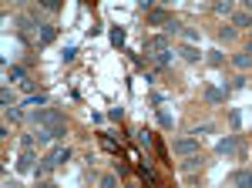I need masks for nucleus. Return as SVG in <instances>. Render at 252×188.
I'll use <instances>...</instances> for the list:
<instances>
[{
  "label": "nucleus",
  "mask_w": 252,
  "mask_h": 188,
  "mask_svg": "<svg viewBox=\"0 0 252 188\" xmlns=\"http://www.w3.org/2000/svg\"><path fill=\"white\" fill-rule=\"evenodd\" d=\"M0 101H3V108H14V94L7 91V88H3V91H0Z\"/></svg>",
  "instance_id": "obj_25"
},
{
  "label": "nucleus",
  "mask_w": 252,
  "mask_h": 188,
  "mask_svg": "<svg viewBox=\"0 0 252 188\" xmlns=\"http://www.w3.org/2000/svg\"><path fill=\"white\" fill-rule=\"evenodd\" d=\"M215 14H235V10H232L229 0H219V3H215Z\"/></svg>",
  "instance_id": "obj_23"
},
{
  "label": "nucleus",
  "mask_w": 252,
  "mask_h": 188,
  "mask_svg": "<svg viewBox=\"0 0 252 188\" xmlns=\"http://www.w3.org/2000/svg\"><path fill=\"white\" fill-rule=\"evenodd\" d=\"M145 54H148V57H161V54H168V40L161 37V34L148 37V40H145Z\"/></svg>",
  "instance_id": "obj_4"
},
{
  "label": "nucleus",
  "mask_w": 252,
  "mask_h": 188,
  "mask_svg": "<svg viewBox=\"0 0 252 188\" xmlns=\"http://www.w3.org/2000/svg\"><path fill=\"white\" fill-rule=\"evenodd\" d=\"M219 40H232L235 37V27H219V34H215Z\"/></svg>",
  "instance_id": "obj_22"
},
{
  "label": "nucleus",
  "mask_w": 252,
  "mask_h": 188,
  "mask_svg": "<svg viewBox=\"0 0 252 188\" xmlns=\"http://www.w3.org/2000/svg\"><path fill=\"white\" fill-rule=\"evenodd\" d=\"M131 134H135V141H138V145H141L145 151H148V148H155V134L148 131V128H135Z\"/></svg>",
  "instance_id": "obj_8"
},
{
  "label": "nucleus",
  "mask_w": 252,
  "mask_h": 188,
  "mask_svg": "<svg viewBox=\"0 0 252 188\" xmlns=\"http://www.w3.org/2000/svg\"><path fill=\"white\" fill-rule=\"evenodd\" d=\"M209 131H212V125H198V128H192L189 134H192V138H202V134H209Z\"/></svg>",
  "instance_id": "obj_24"
},
{
  "label": "nucleus",
  "mask_w": 252,
  "mask_h": 188,
  "mask_svg": "<svg viewBox=\"0 0 252 188\" xmlns=\"http://www.w3.org/2000/svg\"><path fill=\"white\" fill-rule=\"evenodd\" d=\"M232 64H235V67H239V71H246V67H249V64H252V57L246 54V51H242V54H235V57H232Z\"/></svg>",
  "instance_id": "obj_17"
},
{
  "label": "nucleus",
  "mask_w": 252,
  "mask_h": 188,
  "mask_svg": "<svg viewBox=\"0 0 252 188\" xmlns=\"http://www.w3.org/2000/svg\"><path fill=\"white\" fill-rule=\"evenodd\" d=\"M108 118H115V121H121V118H125V111H121V108H111V111H108Z\"/></svg>",
  "instance_id": "obj_29"
},
{
  "label": "nucleus",
  "mask_w": 252,
  "mask_h": 188,
  "mask_svg": "<svg viewBox=\"0 0 252 188\" xmlns=\"http://www.w3.org/2000/svg\"><path fill=\"white\" fill-rule=\"evenodd\" d=\"M155 64H158V67H168V64H172V51H168V54H161V57H155Z\"/></svg>",
  "instance_id": "obj_26"
},
{
  "label": "nucleus",
  "mask_w": 252,
  "mask_h": 188,
  "mask_svg": "<svg viewBox=\"0 0 252 188\" xmlns=\"http://www.w3.org/2000/svg\"><path fill=\"white\" fill-rule=\"evenodd\" d=\"M97 185H101V188H118V175H101Z\"/></svg>",
  "instance_id": "obj_21"
},
{
  "label": "nucleus",
  "mask_w": 252,
  "mask_h": 188,
  "mask_svg": "<svg viewBox=\"0 0 252 188\" xmlns=\"http://www.w3.org/2000/svg\"><path fill=\"white\" fill-rule=\"evenodd\" d=\"M67 158H71V148L54 145V148L44 155V161L37 165V175H47V171H54V168H61V165H67Z\"/></svg>",
  "instance_id": "obj_1"
},
{
  "label": "nucleus",
  "mask_w": 252,
  "mask_h": 188,
  "mask_svg": "<svg viewBox=\"0 0 252 188\" xmlns=\"http://www.w3.org/2000/svg\"><path fill=\"white\" fill-rule=\"evenodd\" d=\"M172 151H175V155H182V158H189V155H198V138H192V134H185V138H175V141H172Z\"/></svg>",
  "instance_id": "obj_2"
},
{
  "label": "nucleus",
  "mask_w": 252,
  "mask_h": 188,
  "mask_svg": "<svg viewBox=\"0 0 252 188\" xmlns=\"http://www.w3.org/2000/svg\"><path fill=\"white\" fill-rule=\"evenodd\" d=\"M37 188H54V182H37Z\"/></svg>",
  "instance_id": "obj_30"
},
{
  "label": "nucleus",
  "mask_w": 252,
  "mask_h": 188,
  "mask_svg": "<svg viewBox=\"0 0 252 188\" xmlns=\"http://www.w3.org/2000/svg\"><path fill=\"white\" fill-rule=\"evenodd\" d=\"M7 81H24V84H27V71L14 64V67H7Z\"/></svg>",
  "instance_id": "obj_16"
},
{
  "label": "nucleus",
  "mask_w": 252,
  "mask_h": 188,
  "mask_svg": "<svg viewBox=\"0 0 252 188\" xmlns=\"http://www.w3.org/2000/svg\"><path fill=\"white\" fill-rule=\"evenodd\" d=\"M246 54H249V57H252V40H249V44H246Z\"/></svg>",
  "instance_id": "obj_32"
},
{
  "label": "nucleus",
  "mask_w": 252,
  "mask_h": 188,
  "mask_svg": "<svg viewBox=\"0 0 252 188\" xmlns=\"http://www.w3.org/2000/svg\"><path fill=\"white\" fill-rule=\"evenodd\" d=\"M232 185H235V188H252V171H249V168H239V171L232 175Z\"/></svg>",
  "instance_id": "obj_10"
},
{
  "label": "nucleus",
  "mask_w": 252,
  "mask_h": 188,
  "mask_svg": "<svg viewBox=\"0 0 252 188\" xmlns=\"http://www.w3.org/2000/svg\"><path fill=\"white\" fill-rule=\"evenodd\" d=\"M158 125H161L165 131H172V125H175V121H172V114H168V111H158Z\"/></svg>",
  "instance_id": "obj_20"
},
{
  "label": "nucleus",
  "mask_w": 252,
  "mask_h": 188,
  "mask_svg": "<svg viewBox=\"0 0 252 188\" xmlns=\"http://www.w3.org/2000/svg\"><path fill=\"white\" fill-rule=\"evenodd\" d=\"M44 131H47V138H51V141H58V138H64V134H67V121H58V125L44 128Z\"/></svg>",
  "instance_id": "obj_12"
},
{
  "label": "nucleus",
  "mask_w": 252,
  "mask_h": 188,
  "mask_svg": "<svg viewBox=\"0 0 252 188\" xmlns=\"http://www.w3.org/2000/svg\"><path fill=\"white\" fill-rule=\"evenodd\" d=\"M111 44L115 47H125V31L121 27H111Z\"/></svg>",
  "instance_id": "obj_18"
},
{
  "label": "nucleus",
  "mask_w": 252,
  "mask_h": 188,
  "mask_svg": "<svg viewBox=\"0 0 252 188\" xmlns=\"http://www.w3.org/2000/svg\"><path fill=\"white\" fill-rule=\"evenodd\" d=\"M232 24L235 27H252V14L249 10H239V14H232Z\"/></svg>",
  "instance_id": "obj_15"
},
{
  "label": "nucleus",
  "mask_w": 252,
  "mask_h": 188,
  "mask_svg": "<svg viewBox=\"0 0 252 188\" xmlns=\"http://www.w3.org/2000/svg\"><path fill=\"white\" fill-rule=\"evenodd\" d=\"M31 121L40 125V128H51V125H58V121H64V118H61V111H54V108H40V111L31 114Z\"/></svg>",
  "instance_id": "obj_3"
},
{
  "label": "nucleus",
  "mask_w": 252,
  "mask_h": 188,
  "mask_svg": "<svg viewBox=\"0 0 252 188\" xmlns=\"http://www.w3.org/2000/svg\"><path fill=\"white\" fill-rule=\"evenodd\" d=\"M54 37H58V27L44 20V24H40V27H37V44H51V40H54Z\"/></svg>",
  "instance_id": "obj_7"
},
{
  "label": "nucleus",
  "mask_w": 252,
  "mask_h": 188,
  "mask_svg": "<svg viewBox=\"0 0 252 188\" xmlns=\"http://www.w3.org/2000/svg\"><path fill=\"white\" fill-rule=\"evenodd\" d=\"M205 165H209V158H205V155H189L178 168H182V171H195V168H205Z\"/></svg>",
  "instance_id": "obj_6"
},
{
  "label": "nucleus",
  "mask_w": 252,
  "mask_h": 188,
  "mask_svg": "<svg viewBox=\"0 0 252 188\" xmlns=\"http://www.w3.org/2000/svg\"><path fill=\"white\" fill-rule=\"evenodd\" d=\"M178 54H182V61H189V64H195V61L202 57V54L192 47V44H182V47H178Z\"/></svg>",
  "instance_id": "obj_14"
},
{
  "label": "nucleus",
  "mask_w": 252,
  "mask_h": 188,
  "mask_svg": "<svg viewBox=\"0 0 252 188\" xmlns=\"http://www.w3.org/2000/svg\"><path fill=\"white\" fill-rule=\"evenodd\" d=\"M128 188H141V182H135V178H131V182H128Z\"/></svg>",
  "instance_id": "obj_31"
},
{
  "label": "nucleus",
  "mask_w": 252,
  "mask_h": 188,
  "mask_svg": "<svg viewBox=\"0 0 252 188\" xmlns=\"http://www.w3.org/2000/svg\"><path fill=\"white\" fill-rule=\"evenodd\" d=\"M239 148H242V138H239V134H229V138L219 141V151H222V155H232V151H239Z\"/></svg>",
  "instance_id": "obj_9"
},
{
  "label": "nucleus",
  "mask_w": 252,
  "mask_h": 188,
  "mask_svg": "<svg viewBox=\"0 0 252 188\" xmlns=\"http://www.w3.org/2000/svg\"><path fill=\"white\" fill-rule=\"evenodd\" d=\"M3 111H7V121H20V111H17V108H3Z\"/></svg>",
  "instance_id": "obj_28"
},
{
  "label": "nucleus",
  "mask_w": 252,
  "mask_h": 188,
  "mask_svg": "<svg viewBox=\"0 0 252 188\" xmlns=\"http://www.w3.org/2000/svg\"><path fill=\"white\" fill-rule=\"evenodd\" d=\"M246 7H249V14H252V0H249V3H246Z\"/></svg>",
  "instance_id": "obj_33"
},
{
  "label": "nucleus",
  "mask_w": 252,
  "mask_h": 188,
  "mask_svg": "<svg viewBox=\"0 0 252 188\" xmlns=\"http://www.w3.org/2000/svg\"><path fill=\"white\" fill-rule=\"evenodd\" d=\"M165 31H168V34H178V31H182V24H178V20H168V27H165Z\"/></svg>",
  "instance_id": "obj_27"
},
{
  "label": "nucleus",
  "mask_w": 252,
  "mask_h": 188,
  "mask_svg": "<svg viewBox=\"0 0 252 188\" xmlns=\"http://www.w3.org/2000/svg\"><path fill=\"white\" fill-rule=\"evenodd\" d=\"M209 64H212V67H222V64H225V54H222V51H209Z\"/></svg>",
  "instance_id": "obj_19"
},
{
  "label": "nucleus",
  "mask_w": 252,
  "mask_h": 188,
  "mask_svg": "<svg viewBox=\"0 0 252 188\" xmlns=\"http://www.w3.org/2000/svg\"><path fill=\"white\" fill-rule=\"evenodd\" d=\"M168 20H172V14L161 10V7H152V10H148V24H165V27H168Z\"/></svg>",
  "instance_id": "obj_11"
},
{
  "label": "nucleus",
  "mask_w": 252,
  "mask_h": 188,
  "mask_svg": "<svg viewBox=\"0 0 252 188\" xmlns=\"http://www.w3.org/2000/svg\"><path fill=\"white\" fill-rule=\"evenodd\" d=\"M225 94H229V91H222V88H212V84H205V88H202V97H205V104H225Z\"/></svg>",
  "instance_id": "obj_5"
},
{
  "label": "nucleus",
  "mask_w": 252,
  "mask_h": 188,
  "mask_svg": "<svg viewBox=\"0 0 252 188\" xmlns=\"http://www.w3.org/2000/svg\"><path fill=\"white\" fill-rule=\"evenodd\" d=\"M34 161H37V158H34V151H24V155L17 158V168L20 171H34Z\"/></svg>",
  "instance_id": "obj_13"
}]
</instances>
